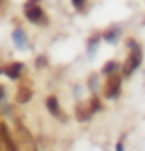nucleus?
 Returning a JSON list of instances; mask_svg holds the SVG:
<instances>
[{"instance_id":"obj_1","label":"nucleus","mask_w":145,"mask_h":151,"mask_svg":"<svg viewBox=\"0 0 145 151\" xmlns=\"http://www.w3.org/2000/svg\"><path fill=\"white\" fill-rule=\"evenodd\" d=\"M141 62H143V50L140 47V43H136L134 47L129 49V56L121 63V75H123V78H129L130 75L141 65Z\"/></svg>"},{"instance_id":"obj_2","label":"nucleus","mask_w":145,"mask_h":151,"mask_svg":"<svg viewBox=\"0 0 145 151\" xmlns=\"http://www.w3.org/2000/svg\"><path fill=\"white\" fill-rule=\"evenodd\" d=\"M121 84H123V75L121 73L108 75L104 78V84H102V95L106 99H115L121 93Z\"/></svg>"},{"instance_id":"obj_3","label":"nucleus","mask_w":145,"mask_h":151,"mask_svg":"<svg viewBox=\"0 0 145 151\" xmlns=\"http://www.w3.org/2000/svg\"><path fill=\"white\" fill-rule=\"evenodd\" d=\"M15 134L19 136V140L22 144V147H24V151H39L36 138L32 136V132L26 129L24 123H22V119H19V118L15 119Z\"/></svg>"},{"instance_id":"obj_4","label":"nucleus","mask_w":145,"mask_h":151,"mask_svg":"<svg viewBox=\"0 0 145 151\" xmlns=\"http://www.w3.org/2000/svg\"><path fill=\"white\" fill-rule=\"evenodd\" d=\"M24 17L34 24H41V26H47L49 24V17L47 13L43 11L41 6H32V8H24Z\"/></svg>"},{"instance_id":"obj_5","label":"nucleus","mask_w":145,"mask_h":151,"mask_svg":"<svg viewBox=\"0 0 145 151\" xmlns=\"http://www.w3.org/2000/svg\"><path fill=\"white\" fill-rule=\"evenodd\" d=\"M0 142H2V146H4L6 151H19L8 123H4V121H0Z\"/></svg>"},{"instance_id":"obj_6","label":"nucleus","mask_w":145,"mask_h":151,"mask_svg":"<svg viewBox=\"0 0 145 151\" xmlns=\"http://www.w3.org/2000/svg\"><path fill=\"white\" fill-rule=\"evenodd\" d=\"M22 71H24V63L22 62H9V63H6V67H4V75L11 80H19Z\"/></svg>"},{"instance_id":"obj_7","label":"nucleus","mask_w":145,"mask_h":151,"mask_svg":"<svg viewBox=\"0 0 145 151\" xmlns=\"http://www.w3.org/2000/svg\"><path fill=\"white\" fill-rule=\"evenodd\" d=\"M47 108H49V112L54 116V118H60V119H63V121L67 119L65 116H63V112H61L60 101H58L56 95H49V97H47Z\"/></svg>"},{"instance_id":"obj_8","label":"nucleus","mask_w":145,"mask_h":151,"mask_svg":"<svg viewBox=\"0 0 145 151\" xmlns=\"http://www.w3.org/2000/svg\"><path fill=\"white\" fill-rule=\"evenodd\" d=\"M91 116H93V112H91L89 104L88 103H78L76 106H74V118H76L78 121H89Z\"/></svg>"},{"instance_id":"obj_9","label":"nucleus","mask_w":145,"mask_h":151,"mask_svg":"<svg viewBox=\"0 0 145 151\" xmlns=\"http://www.w3.org/2000/svg\"><path fill=\"white\" fill-rule=\"evenodd\" d=\"M34 97V91L32 88H28V86H21L19 90H17V93H15V103H19V104H26L28 101H30Z\"/></svg>"},{"instance_id":"obj_10","label":"nucleus","mask_w":145,"mask_h":151,"mask_svg":"<svg viewBox=\"0 0 145 151\" xmlns=\"http://www.w3.org/2000/svg\"><path fill=\"white\" fill-rule=\"evenodd\" d=\"M11 39H13V43L19 49H24L28 45V37H26V34L22 32V28H15V30L11 32Z\"/></svg>"},{"instance_id":"obj_11","label":"nucleus","mask_w":145,"mask_h":151,"mask_svg":"<svg viewBox=\"0 0 145 151\" xmlns=\"http://www.w3.org/2000/svg\"><path fill=\"white\" fill-rule=\"evenodd\" d=\"M119 71H121V63H119V62H115V60H108V62L102 65L101 75L108 77V75H114V73H119Z\"/></svg>"},{"instance_id":"obj_12","label":"nucleus","mask_w":145,"mask_h":151,"mask_svg":"<svg viewBox=\"0 0 145 151\" xmlns=\"http://www.w3.org/2000/svg\"><path fill=\"white\" fill-rule=\"evenodd\" d=\"M119 32H121L119 26H112L110 30H106V32L102 34V39H104V41H108V43H115L119 39Z\"/></svg>"},{"instance_id":"obj_13","label":"nucleus","mask_w":145,"mask_h":151,"mask_svg":"<svg viewBox=\"0 0 145 151\" xmlns=\"http://www.w3.org/2000/svg\"><path fill=\"white\" fill-rule=\"evenodd\" d=\"M88 104H89V108H91V112H101L102 110V103H101V99H99V95H93L91 99L88 101Z\"/></svg>"},{"instance_id":"obj_14","label":"nucleus","mask_w":145,"mask_h":151,"mask_svg":"<svg viewBox=\"0 0 145 151\" xmlns=\"http://www.w3.org/2000/svg\"><path fill=\"white\" fill-rule=\"evenodd\" d=\"M101 39H102V34H101V36H93V37H91L89 41H88V49H89V54H93V52H95V47H97V43L101 41Z\"/></svg>"},{"instance_id":"obj_15","label":"nucleus","mask_w":145,"mask_h":151,"mask_svg":"<svg viewBox=\"0 0 145 151\" xmlns=\"http://www.w3.org/2000/svg\"><path fill=\"white\" fill-rule=\"evenodd\" d=\"M49 65V58L47 56H37L36 58V67L41 69V67H47Z\"/></svg>"},{"instance_id":"obj_16","label":"nucleus","mask_w":145,"mask_h":151,"mask_svg":"<svg viewBox=\"0 0 145 151\" xmlns=\"http://www.w3.org/2000/svg\"><path fill=\"white\" fill-rule=\"evenodd\" d=\"M123 149H125V136H121L115 144V151H123Z\"/></svg>"},{"instance_id":"obj_17","label":"nucleus","mask_w":145,"mask_h":151,"mask_svg":"<svg viewBox=\"0 0 145 151\" xmlns=\"http://www.w3.org/2000/svg\"><path fill=\"white\" fill-rule=\"evenodd\" d=\"M71 2H73V6H74L76 9H82L84 4H86V0H71Z\"/></svg>"},{"instance_id":"obj_18","label":"nucleus","mask_w":145,"mask_h":151,"mask_svg":"<svg viewBox=\"0 0 145 151\" xmlns=\"http://www.w3.org/2000/svg\"><path fill=\"white\" fill-rule=\"evenodd\" d=\"M41 0H26L24 2V8H32V6H39Z\"/></svg>"},{"instance_id":"obj_19","label":"nucleus","mask_w":145,"mask_h":151,"mask_svg":"<svg viewBox=\"0 0 145 151\" xmlns=\"http://www.w3.org/2000/svg\"><path fill=\"white\" fill-rule=\"evenodd\" d=\"M95 86H97V77H95V75H91V77H89V88L95 90Z\"/></svg>"},{"instance_id":"obj_20","label":"nucleus","mask_w":145,"mask_h":151,"mask_svg":"<svg viewBox=\"0 0 145 151\" xmlns=\"http://www.w3.org/2000/svg\"><path fill=\"white\" fill-rule=\"evenodd\" d=\"M4 95H6V90H4V86H2V84H0V101H2V99H4Z\"/></svg>"},{"instance_id":"obj_21","label":"nucleus","mask_w":145,"mask_h":151,"mask_svg":"<svg viewBox=\"0 0 145 151\" xmlns=\"http://www.w3.org/2000/svg\"><path fill=\"white\" fill-rule=\"evenodd\" d=\"M4 67L6 65H0V75H4Z\"/></svg>"}]
</instances>
